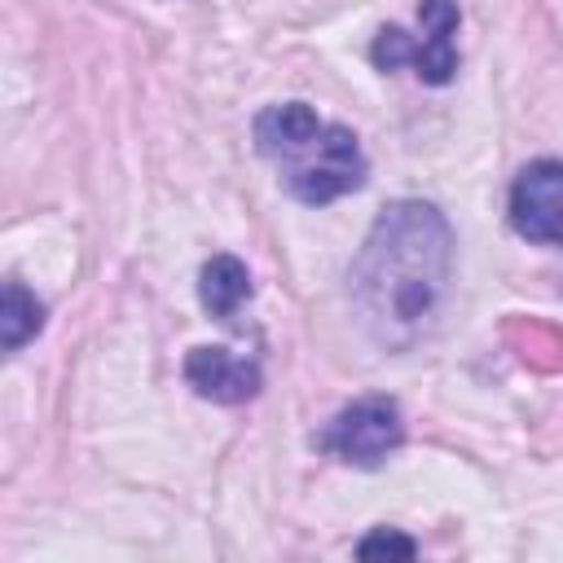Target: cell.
<instances>
[{
	"label": "cell",
	"instance_id": "cell-1",
	"mask_svg": "<svg viewBox=\"0 0 563 563\" xmlns=\"http://www.w3.org/2000/svg\"><path fill=\"white\" fill-rule=\"evenodd\" d=\"M449 224L427 202H391L374 220L352 286L383 343H409L435 312L449 282Z\"/></svg>",
	"mask_w": 563,
	"mask_h": 563
},
{
	"label": "cell",
	"instance_id": "cell-2",
	"mask_svg": "<svg viewBox=\"0 0 563 563\" xmlns=\"http://www.w3.org/2000/svg\"><path fill=\"white\" fill-rule=\"evenodd\" d=\"M255 145L264 158L277 163L286 189L299 202H330L365 180L361 145L347 128L317 119L303 101L268 106L255 119Z\"/></svg>",
	"mask_w": 563,
	"mask_h": 563
},
{
	"label": "cell",
	"instance_id": "cell-3",
	"mask_svg": "<svg viewBox=\"0 0 563 563\" xmlns=\"http://www.w3.org/2000/svg\"><path fill=\"white\" fill-rule=\"evenodd\" d=\"M422 40H409V31L400 26H383L369 57L378 70H391L400 62H409L418 70V79L427 84H444L453 79L457 70V48H453V35H457V0H422Z\"/></svg>",
	"mask_w": 563,
	"mask_h": 563
},
{
	"label": "cell",
	"instance_id": "cell-4",
	"mask_svg": "<svg viewBox=\"0 0 563 563\" xmlns=\"http://www.w3.org/2000/svg\"><path fill=\"white\" fill-rule=\"evenodd\" d=\"M405 440L400 427V409L387 396H365L356 405H347L325 431H321V449L352 462V466H378L396 444Z\"/></svg>",
	"mask_w": 563,
	"mask_h": 563
},
{
	"label": "cell",
	"instance_id": "cell-5",
	"mask_svg": "<svg viewBox=\"0 0 563 563\" xmlns=\"http://www.w3.org/2000/svg\"><path fill=\"white\" fill-rule=\"evenodd\" d=\"M510 220L528 242H563V163L537 158L510 189Z\"/></svg>",
	"mask_w": 563,
	"mask_h": 563
},
{
	"label": "cell",
	"instance_id": "cell-6",
	"mask_svg": "<svg viewBox=\"0 0 563 563\" xmlns=\"http://www.w3.org/2000/svg\"><path fill=\"white\" fill-rule=\"evenodd\" d=\"M185 378L194 383L198 396L238 405L260 391V365L246 356H233L229 347H194L185 361Z\"/></svg>",
	"mask_w": 563,
	"mask_h": 563
},
{
	"label": "cell",
	"instance_id": "cell-7",
	"mask_svg": "<svg viewBox=\"0 0 563 563\" xmlns=\"http://www.w3.org/2000/svg\"><path fill=\"white\" fill-rule=\"evenodd\" d=\"M198 295H202V303H207L211 317L229 321V317L242 308V299L251 295V277H246L242 260H233V255H216V260H207V264H202Z\"/></svg>",
	"mask_w": 563,
	"mask_h": 563
},
{
	"label": "cell",
	"instance_id": "cell-8",
	"mask_svg": "<svg viewBox=\"0 0 563 563\" xmlns=\"http://www.w3.org/2000/svg\"><path fill=\"white\" fill-rule=\"evenodd\" d=\"M44 321V308L35 295H26L18 282L4 286V312H0V334H4V352H18Z\"/></svg>",
	"mask_w": 563,
	"mask_h": 563
},
{
	"label": "cell",
	"instance_id": "cell-9",
	"mask_svg": "<svg viewBox=\"0 0 563 563\" xmlns=\"http://www.w3.org/2000/svg\"><path fill=\"white\" fill-rule=\"evenodd\" d=\"M356 554L361 559H374V554H413V541L409 537H396V532H374V537H365L361 545H356Z\"/></svg>",
	"mask_w": 563,
	"mask_h": 563
}]
</instances>
